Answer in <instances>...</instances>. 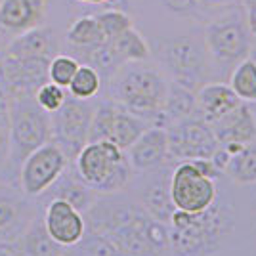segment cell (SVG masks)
I'll return each mask as SVG.
<instances>
[{"label": "cell", "mask_w": 256, "mask_h": 256, "mask_svg": "<svg viewBox=\"0 0 256 256\" xmlns=\"http://www.w3.org/2000/svg\"><path fill=\"white\" fill-rule=\"evenodd\" d=\"M78 60L69 56V54H58L50 60L48 65V80H52L56 84L67 88L69 82L73 80L76 69H78Z\"/></svg>", "instance_id": "f546056e"}, {"label": "cell", "mask_w": 256, "mask_h": 256, "mask_svg": "<svg viewBox=\"0 0 256 256\" xmlns=\"http://www.w3.org/2000/svg\"><path fill=\"white\" fill-rule=\"evenodd\" d=\"M146 128H150L148 120L134 115L132 111H128L126 107H122L117 102L106 98L98 102L94 107L88 142L109 140L122 151H126Z\"/></svg>", "instance_id": "9c48e42d"}, {"label": "cell", "mask_w": 256, "mask_h": 256, "mask_svg": "<svg viewBox=\"0 0 256 256\" xmlns=\"http://www.w3.org/2000/svg\"><path fill=\"white\" fill-rule=\"evenodd\" d=\"M42 218L52 239L65 248L76 245L86 234L84 214L64 199H52L44 203Z\"/></svg>", "instance_id": "2e32d148"}, {"label": "cell", "mask_w": 256, "mask_h": 256, "mask_svg": "<svg viewBox=\"0 0 256 256\" xmlns=\"http://www.w3.org/2000/svg\"><path fill=\"white\" fill-rule=\"evenodd\" d=\"M50 60L42 58H23L2 52L0 56V84L6 98L34 96V92L48 82Z\"/></svg>", "instance_id": "5bb4252c"}, {"label": "cell", "mask_w": 256, "mask_h": 256, "mask_svg": "<svg viewBox=\"0 0 256 256\" xmlns=\"http://www.w3.org/2000/svg\"><path fill=\"white\" fill-rule=\"evenodd\" d=\"M250 188H254V192H252V197H250L248 210H250V226H252V234H254V237H256V184L254 186H250Z\"/></svg>", "instance_id": "d590c367"}, {"label": "cell", "mask_w": 256, "mask_h": 256, "mask_svg": "<svg viewBox=\"0 0 256 256\" xmlns=\"http://www.w3.org/2000/svg\"><path fill=\"white\" fill-rule=\"evenodd\" d=\"M195 102H197L199 117H203L208 124L224 117L226 113H230L232 109H235L241 104V100L237 98V94L226 80L204 82L201 88H197Z\"/></svg>", "instance_id": "44dd1931"}, {"label": "cell", "mask_w": 256, "mask_h": 256, "mask_svg": "<svg viewBox=\"0 0 256 256\" xmlns=\"http://www.w3.org/2000/svg\"><path fill=\"white\" fill-rule=\"evenodd\" d=\"M166 138H168V153L172 162L210 159L220 146L210 124L199 115L168 124Z\"/></svg>", "instance_id": "8fae6325"}, {"label": "cell", "mask_w": 256, "mask_h": 256, "mask_svg": "<svg viewBox=\"0 0 256 256\" xmlns=\"http://www.w3.org/2000/svg\"><path fill=\"white\" fill-rule=\"evenodd\" d=\"M0 56H2V52H0Z\"/></svg>", "instance_id": "60d3db41"}, {"label": "cell", "mask_w": 256, "mask_h": 256, "mask_svg": "<svg viewBox=\"0 0 256 256\" xmlns=\"http://www.w3.org/2000/svg\"><path fill=\"white\" fill-rule=\"evenodd\" d=\"M248 107H250V111H252V115H254V120H256V102H250V104H248Z\"/></svg>", "instance_id": "ab89813d"}, {"label": "cell", "mask_w": 256, "mask_h": 256, "mask_svg": "<svg viewBox=\"0 0 256 256\" xmlns=\"http://www.w3.org/2000/svg\"><path fill=\"white\" fill-rule=\"evenodd\" d=\"M104 86V80L94 67L90 65H78L73 80L67 86V92L73 98H78V100H94V98L100 94Z\"/></svg>", "instance_id": "f1b7e54d"}, {"label": "cell", "mask_w": 256, "mask_h": 256, "mask_svg": "<svg viewBox=\"0 0 256 256\" xmlns=\"http://www.w3.org/2000/svg\"><path fill=\"white\" fill-rule=\"evenodd\" d=\"M65 98H67V88L56 84L52 80L44 82V84L34 92L36 104L42 107L44 111H48V113L58 111V109L62 107V104L65 102Z\"/></svg>", "instance_id": "1f68e13d"}, {"label": "cell", "mask_w": 256, "mask_h": 256, "mask_svg": "<svg viewBox=\"0 0 256 256\" xmlns=\"http://www.w3.org/2000/svg\"><path fill=\"white\" fill-rule=\"evenodd\" d=\"M109 42H111L113 50L117 52V56L120 58L122 64L151 60V44L134 27L126 29L122 34H118L117 38H113Z\"/></svg>", "instance_id": "484cf974"}, {"label": "cell", "mask_w": 256, "mask_h": 256, "mask_svg": "<svg viewBox=\"0 0 256 256\" xmlns=\"http://www.w3.org/2000/svg\"><path fill=\"white\" fill-rule=\"evenodd\" d=\"M78 2H84V4H104V2H109V0H78Z\"/></svg>", "instance_id": "f35d334b"}, {"label": "cell", "mask_w": 256, "mask_h": 256, "mask_svg": "<svg viewBox=\"0 0 256 256\" xmlns=\"http://www.w3.org/2000/svg\"><path fill=\"white\" fill-rule=\"evenodd\" d=\"M40 204L6 182H0V245H14L25 234Z\"/></svg>", "instance_id": "9a60e30c"}, {"label": "cell", "mask_w": 256, "mask_h": 256, "mask_svg": "<svg viewBox=\"0 0 256 256\" xmlns=\"http://www.w3.org/2000/svg\"><path fill=\"white\" fill-rule=\"evenodd\" d=\"M210 128L220 146H230V144L246 146L256 142V120L246 102H241L235 109L226 113L224 117L210 122Z\"/></svg>", "instance_id": "d6986e66"}, {"label": "cell", "mask_w": 256, "mask_h": 256, "mask_svg": "<svg viewBox=\"0 0 256 256\" xmlns=\"http://www.w3.org/2000/svg\"><path fill=\"white\" fill-rule=\"evenodd\" d=\"M204 46L210 56L214 78L226 80L235 65L250 58L254 50V34L243 4L222 8L220 14L204 22Z\"/></svg>", "instance_id": "277c9868"}, {"label": "cell", "mask_w": 256, "mask_h": 256, "mask_svg": "<svg viewBox=\"0 0 256 256\" xmlns=\"http://www.w3.org/2000/svg\"><path fill=\"white\" fill-rule=\"evenodd\" d=\"M107 98L126 107L134 115L162 126V107L170 80L151 60L122 64L106 82Z\"/></svg>", "instance_id": "3957f363"}, {"label": "cell", "mask_w": 256, "mask_h": 256, "mask_svg": "<svg viewBox=\"0 0 256 256\" xmlns=\"http://www.w3.org/2000/svg\"><path fill=\"white\" fill-rule=\"evenodd\" d=\"M195 115H199L197 102H195V92L186 88V86L170 82L166 102L162 107V128H166L172 122H178L182 118L195 117Z\"/></svg>", "instance_id": "cb8c5ba5"}, {"label": "cell", "mask_w": 256, "mask_h": 256, "mask_svg": "<svg viewBox=\"0 0 256 256\" xmlns=\"http://www.w3.org/2000/svg\"><path fill=\"white\" fill-rule=\"evenodd\" d=\"M16 245H18V252L22 256H64L65 252V246L54 241L52 235L48 234L44 226L42 206Z\"/></svg>", "instance_id": "603a6c76"}, {"label": "cell", "mask_w": 256, "mask_h": 256, "mask_svg": "<svg viewBox=\"0 0 256 256\" xmlns=\"http://www.w3.org/2000/svg\"><path fill=\"white\" fill-rule=\"evenodd\" d=\"M203 8L206 10H222V8H230V6H237L243 4V0H197Z\"/></svg>", "instance_id": "e575fe53"}, {"label": "cell", "mask_w": 256, "mask_h": 256, "mask_svg": "<svg viewBox=\"0 0 256 256\" xmlns=\"http://www.w3.org/2000/svg\"><path fill=\"white\" fill-rule=\"evenodd\" d=\"M4 52L10 56H23V58H42L52 60L60 54V42L54 29L50 27H34L31 31H25L18 36H14Z\"/></svg>", "instance_id": "7402d4cb"}, {"label": "cell", "mask_w": 256, "mask_h": 256, "mask_svg": "<svg viewBox=\"0 0 256 256\" xmlns=\"http://www.w3.org/2000/svg\"><path fill=\"white\" fill-rule=\"evenodd\" d=\"M4 107H6V106H4ZM0 109H2V107H0Z\"/></svg>", "instance_id": "b9f144b4"}, {"label": "cell", "mask_w": 256, "mask_h": 256, "mask_svg": "<svg viewBox=\"0 0 256 256\" xmlns=\"http://www.w3.org/2000/svg\"><path fill=\"white\" fill-rule=\"evenodd\" d=\"M124 153H126L132 170L136 172V174L153 170V168H159L162 164L172 162L170 153H168L166 128L162 126L146 128L138 136V140Z\"/></svg>", "instance_id": "e0dca14e"}, {"label": "cell", "mask_w": 256, "mask_h": 256, "mask_svg": "<svg viewBox=\"0 0 256 256\" xmlns=\"http://www.w3.org/2000/svg\"><path fill=\"white\" fill-rule=\"evenodd\" d=\"M96 104L92 100H78L67 92V98L58 111L50 113L52 118V142L73 162L78 151L88 144L90 122Z\"/></svg>", "instance_id": "ba28073f"}, {"label": "cell", "mask_w": 256, "mask_h": 256, "mask_svg": "<svg viewBox=\"0 0 256 256\" xmlns=\"http://www.w3.org/2000/svg\"><path fill=\"white\" fill-rule=\"evenodd\" d=\"M224 176L235 186H254L256 184V142L246 144L234 153L224 168Z\"/></svg>", "instance_id": "d4e9b609"}, {"label": "cell", "mask_w": 256, "mask_h": 256, "mask_svg": "<svg viewBox=\"0 0 256 256\" xmlns=\"http://www.w3.org/2000/svg\"><path fill=\"white\" fill-rule=\"evenodd\" d=\"M228 84L232 86L241 102H256V60L246 58L235 65L228 76Z\"/></svg>", "instance_id": "4316f807"}, {"label": "cell", "mask_w": 256, "mask_h": 256, "mask_svg": "<svg viewBox=\"0 0 256 256\" xmlns=\"http://www.w3.org/2000/svg\"><path fill=\"white\" fill-rule=\"evenodd\" d=\"M0 256H22L18 252V245H0Z\"/></svg>", "instance_id": "8d00e7d4"}, {"label": "cell", "mask_w": 256, "mask_h": 256, "mask_svg": "<svg viewBox=\"0 0 256 256\" xmlns=\"http://www.w3.org/2000/svg\"><path fill=\"white\" fill-rule=\"evenodd\" d=\"M71 162L65 157V153L54 142H48L34 150L22 162L18 186L27 197L38 199L54 182L60 178V174Z\"/></svg>", "instance_id": "7c38bea8"}, {"label": "cell", "mask_w": 256, "mask_h": 256, "mask_svg": "<svg viewBox=\"0 0 256 256\" xmlns=\"http://www.w3.org/2000/svg\"><path fill=\"white\" fill-rule=\"evenodd\" d=\"M151 60L170 82L186 86L193 92L204 82L216 80L203 32L193 31L159 38L155 46H151Z\"/></svg>", "instance_id": "5b68a950"}, {"label": "cell", "mask_w": 256, "mask_h": 256, "mask_svg": "<svg viewBox=\"0 0 256 256\" xmlns=\"http://www.w3.org/2000/svg\"><path fill=\"white\" fill-rule=\"evenodd\" d=\"M170 195L176 210L201 212L218 197V180L203 174L193 160H180L172 166Z\"/></svg>", "instance_id": "30bf717a"}, {"label": "cell", "mask_w": 256, "mask_h": 256, "mask_svg": "<svg viewBox=\"0 0 256 256\" xmlns=\"http://www.w3.org/2000/svg\"><path fill=\"white\" fill-rule=\"evenodd\" d=\"M235 232L232 201L220 195L201 212L174 210L168 222L170 256H218Z\"/></svg>", "instance_id": "7a4b0ae2"}, {"label": "cell", "mask_w": 256, "mask_h": 256, "mask_svg": "<svg viewBox=\"0 0 256 256\" xmlns=\"http://www.w3.org/2000/svg\"><path fill=\"white\" fill-rule=\"evenodd\" d=\"M174 162L162 164L159 168L134 174L128 188H132V197L151 218L168 226L176 206L170 195V176Z\"/></svg>", "instance_id": "4fadbf2b"}, {"label": "cell", "mask_w": 256, "mask_h": 256, "mask_svg": "<svg viewBox=\"0 0 256 256\" xmlns=\"http://www.w3.org/2000/svg\"><path fill=\"white\" fill-rule=\"evenodd\" d=\"M6 111L10 122V157L0 182L18 186L23 160L40 146L52 142V118L36 104L34 96L8 98Z\"/></svg>", "instance_id": "8992f818"}, {"label": "cell", "mask_w": 256, "mask_h": 256, "mask_svg": "<svg viewBox=\"0 0 256 256\" xmlns=\"http://www.w3.org/2000/svg\"><path fill=\"white\" fill-rule=\"evenodd\" d=\"M94 18H96V22L100 25V29H102V32H104L106 40H113V38H117L118 34H122L126 29L134 27L130 16L118 10L102 12V14H98Z\"/></svg>", "instance_id": "4dcf8cb0"}, {"label": "cell", "mask_w": 256, "mask_h": 256, "mask_svg": "<svg viewBox=\"0 0 256 256\" xmlns=\"http://www.w3.org/2000/svg\"><path fill=\"white\" fill-rule=\"evenodd\" d=\"M48 0H0V31L18 36L42 25Z\"/></svg>", "instance_id": "ac0fdd59"}, {"label": "cell", "mask_w": 256, "mask_h": 256, "mask_svg": "<svg viewBox=\"0 0 256 256\" xmlns=\"http://www.w3.org/2000/svg\"><path fill=\"white\" fill-rule=\"evenodd\" d=\"M10 157V122H8V111L6 107L0 109V180L6 170Z\"/></svg>", "instance_id": "836d02e7"}, {"label": "cell", "mask_w": 256, "mask_h": 256, "mask_svg": "<svg viewBox=\"0 0 256 256\" xmlns=\"http://www.w3.org/2000/svg\"><path fill=\"white\" fill-rule=\"evenodd\" d=\"M86 232H96L122 256H164L168 252V226L151 218L132 193L98 195L84 212Z\"/></svg>", "instance_id": "6da1fadb"}, {"label": "cell", "mask_w": 256, "mask_h": 256, "mask_svg": "<svg viewBox=\"0 0 256 256\" xmlns=\"http://www.w3.org/2000/svg\"><path fill=\"white\" fill-rule=\"evenodd\" d=\"M76 176L98 195H111L128 190L136 172L126 153L109 140L88 142L71 162Z\"/></svg>", "instance_id": "52a82bcc"}, {"label": "cell", "mask_w": 256, "mask_h": 256, "mask_svg": "<svg viewBox=\"0 0 256 256\" xmlns=\"http://www.w3.org/2000/svg\"><path fill=\"white\" fill-rule=\"evenodd\" d=\"M67 42L71 44V48H88V46H96V44L106 42V36L100 29L96 18L94 16H86V18H78L69 27Z\"/></svg>", "instance_id": "83f0119b"}, {"label": "cell", "mask_w": 256, "mask_h": 256, "mask_svg": "<svg viewBox=\"0 0 256 256\" xmlns=\"http://www.w3.org/2000/svg\"><path fill=\"white\" fill-rule=\"evenodd\" d=\"M8 46V40H6V32L0 31V52H4V48Z\"/></svg>", "instance_id": "74e56055"}, {"label": "cell", "mask_w": 256, "mask_h": 256, "mask_svg": "<svg viewBox=\"0 0 256 256\" xmlns=\"http://www.w3.org/2000/svg\"><path fill=\"white\" fill-rule=\"evenodd\" d=\"M52 199H64L69 204H73L76 210L84 214L98 199V193L90 186H86L84 182L76 176L75 168L69 164L60 174V178L38 197V204L42 206L44 203H48Z\"/></svg>", "instance_id": "ffe728a7"}, {"label": "cell", "mask_w": 256, "mask_h": 256, "mask_svg": "<svg viewBox=\"0 0 256 256\" xmlns=\"http://www.w3.org/2000/svg\"><path fill=\"white\" fill-rule=\"evenodd\" d=\"M162 8L176 16V18H188V20H203L206 16V8H203L197 0H160Z\"/></svg>", "instance_id": "d6a6232c"}]
</instances>
